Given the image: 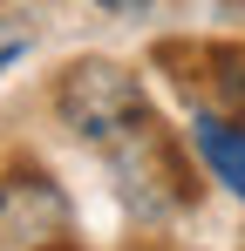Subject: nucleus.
<instances>
[{"label":"nucleus","instance_id":"f257e3e1","mask_svg":"<svg viewBox=\"0 0 245 251\" xmlns=\"http://www.w3.org/2000/svg\"><path fill=\"white\" fill-rule=\"evenodd\" d=\"M55 116L75 129L82 143H95V150H116L129 143L136 129H150V88L136 82V68H122L109 54H82L61 68V82H55Z\"/></svg>","mask_w":245,"mask_h":251},{"label":"nucleus","instance_id":"f03ea898","mask_svg":"<svg viewBox=\"0 0 245 251\" xmlns=\"http://www.w3.org/2000/svg\"><path fill=\"white\" fill-rule=\"evenodd\" d=\"M116 156V197L129 217H143V224H163L170 210H184L198 190L184 183V156L170 150V136H157V123L136 129L129 143L109 150Z\"/></svg>","mask_w":245,"mask_h":251},{"label":"nucleus","instance_id":"7ed1b4c3","mask_svg":"<svg viewBox=\"0 0 245 251\" xmlns=\"http://www.w3.org/2000/svg\"><path fill=\"white\" fill-rule=\"evenodd\" d=\"M68 217L61 190L48 176H0V245H21V238H48L55 224Z\"/></svg>","mask_w":245,"mask_h":251},{"label":"nucleus","instance_id":"20e7f679","mask_svg":"<svg viewBox=\"0 0 245 251\" xmlns=\"http://www.w3.org/2000/svg\"><path fill=\"white\" fill-rule=\"evenodd\" d=\"M191 150H198V163L211 170V183H225L245 204V123H232V116H198V123H191Z\"/></svg>","mask_w":245,"mask_h":251},{"label":"nucleus","instance_id":"39448f33","mask_svg":"<svg viewBox=\"0 0 245 251\" xmlns=\"http://www.w3.org/2000/svg\"><path fill=\"white\" fill-rule=\"evenodd\" d=\"M89 7H102V14H143V7H157V0H89Z\"/></svg>","mask_w":245,"mask_h":251},{"label":"nucleus","instance_id":"423d86ee","mask_svg":"<svg viewBox=\"0 0 245 251\" xmlns=\"http://www.w3.org/2000/svg\"><path fill=\"white\" fill-rule=\"evenodd\" d=\"M21 54H28V41H21V34H7V41H0V68H7V61H21Z\"/></svg>","mask_w":245,"mask_h":251},{"label":"nucleus","instance_id":"0eeeda50","mask_svg":"<svg viewBox=\"0 0 245 251\" xmlns=\"http://www.w3.org/2000/svg\"><path fill=\"white\" fill-rule=\"evenodd\" d=\"M232 95H239V109H245V61L232 68Z\"/></svg>","mask_w":245,"mask_h":251},{"label":"nucleus","instance_id":"6e6552de","mask_svg":"<svg viewBox=\"0 0 245 251\" xmlns=\"http://www.w3.org/2000/svg\"><path fill=\"white\" fill-rule=\"evenodd\" d=\"M41 251H75V245H68V238H41Z\"/></svg>","mask_w":245,"mask_h":251}]
</instances>
